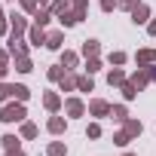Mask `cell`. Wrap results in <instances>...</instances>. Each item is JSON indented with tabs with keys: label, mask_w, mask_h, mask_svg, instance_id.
I'll return each instance as SVG.
<instances>
[{
	"label": "cell",
	"mask_w": 156,
	"mask_h": 156,
	"mask_svg": "<svg viewBox=\"0 0 156 156\" xmlns=\"http://www.w3.org/2000/svg\"><path fill=\"white\" fill-rule=\"evenodd\" d=\"M0 119L3 122H22L25 119V107L22 104H6L3 110H0Z\"/></svg>",
	"instance_id": "6da1fadb"
},
{
	"label": "cell",
	"mask_w": 156,
	"mask_h": 156,
	"mask_svg": "<svg viewBox=\"0 0 156 156\" xmlns=\"http://www.w3.org/2000/svg\"><path fill=\"white\" fill-rule=\"evenodd\" d=\"M150 80H153V67H141V70H138V73L132 76V83H135L138 89H144V86H147Z\"/></svg>",
	"instance_id": "7a4b0ae2"
},
{
	"label": "cell",
	"mask_w": 156,
	"mask_h": 156,
	"mask_svg": "<svg viewBox=\"0 0 156 156\" xmlns=\"http://www.w3.org/2000/svg\"><path fill=\"white\" fill-rule=\"evenodd\" d=\"M135 61H138V67H147V64H156V49H141V52L135 55Z\"/></svg>",
	"instance_id": "3957f363"
},
{
	"label": "cell",
	"mask_w": 156,
	"mask_h": 156,
	"mask_svg": "<svg viewBox=\"0 0 156 156\" xmlns=\"http://www.w3.org/2000/svg\"><path fill=\"white\" fill-rule=\"evenodd\" d=\"M89 113H92V116H107V113H110V104H107V101H98V98H95V101L89 104Z\"/></svg>",
	"instance_id": "277c9868"
},
{
	"label": "cell",
	"mask_w": 156,
	"mask_h": 156,
	"mask_svg": "<svg viewBox=\"0 0 156 156\" xmlns=\"http://www.w3.org/2000/svg\"><path fill=\"white\" fill-rule=\"evenodd\" d=\"M147 16H150V9H147L144 3H138V6L132 9V22H135V25H144V22H147Z\"/></svg>",
	"instance_id": "5b68a950"
},
{
	"label": "cell",
	"mask_w": 156,
	"mask_h": 156,
	"mask_svg": "<svg viewBox=\"0 0 156 156\" xmlns=\"http://www.w3.org/2000/svg\"><path fill=\"white\" fill-rule=\"evenodd\" d=\"M64 107H67V113H70V116H83V110H86L80 98H67V104H64Z\"/></svg>",
	"instance_id": "8992f818"
},
{
	"label": "cell",
	"mask_w": 156,
	"mask_h": 156,
	"mask_svg": "<svg viewBox=\"0 0 156 156\" xmlns=\"http://www.w3.org/2000/svg\"><path fill=\"white\" fill-rule=\"evenodd\" d=\"M25 52H28V46L19 37H9V55H25Z\"/></svg>",
	"instance_id": "52a82bcc"
},
{
	"label": "cell",
	"mask_w": 156,
	"mask_h": 156,
	"mask_svg": "<svg viewBox=\"0 0 156 156\" xmlns=\"http://www.w3.org/2000/svg\"><path fill=\"white\" fill-rule=\"evenodd\" d=\"M107 83H110V86H122V83H126V73H122L119 67H113V70L107 73Z\"/></svg>",
	"instance_id": "ba28073f"
},
{
	"label": "cell",
	"mask_w": 156,
	"mask_h": 156,
	"mask_svg": "<svg viewBox=\"0 0 156 156\" xmlns=\"http://www.w3.org/2000/svg\"><path fill=\"white\" fill-rule=\"evenodd\" d=\"M49 19H52V9H37L34 12V25H40V28L49 25Z\"/></svg>",
	"instance_id": "9c48e42d"
},
{
	"label": "cell",
	"mask_w": 156,
	"mask_h": 156,
	"mask_svg": "<svg viewBox=\"0 0 156 156\" xmlns=\"http://www.w3.org/2000/svg\"><path fill=\"white\" fill-rule=\"evenodd\" d=\"M61 43H64V37H61L58 31H52V34H46V46H49V49H61Z\"/></svg>",
	"instance_id": "30bf717a"
},
{
	"label": "cell",
	"mask_w": 156,
	"mask_h": 156,
	"mask_svg": "<svg viewBox=\"0 0 156 156\" xmlns=\"http://www.w3.org/2000/svg\"><path fill=\"white\" fill-rule=\"evenodd\" d=\"M12 19V37H22L25 34V19L22 16H9Z\"/></svg>",
	"instance_id": "8fae6325"
},
{
	"label": "cell",
	"mask_w": 156,
	"mask_h": 156,
	"mask_svg": "<svg viewBox=\"0 0 156 156\" xmlns=\"http://www.w3.org/2000/svg\"><path fill=\"white\" fill-rule=\"evenodd\" d=\"M31 43H34V46H40V43H43V46H46V34H43V28H40V25H34V31H31Z\"/></svg>",
	"instance_id": "7c38bea8"
},
{
	"label": "cell",
	"mask_w": 156,
	"mask_h": 156,
	"mask_svg": "<svg viewBox=\"0 0 156 156\" xmlns=\"http://www.w3.org/2000/svg\"><path fill=\"white\" fill-rule=\"evenodd\" d=\"M83 55H86V58H95V55H98V40H86V43H83Z\"/></svg>",
	"instance_id": "4fadbf2b"
},
{
	"label": "cell",
	"mask_w": 156,
	"mask_h": 156,
	"mask_svg": "<svg viewBox=\"0 0 156 156\" xmlns=\"http://www.w3.org/2000/svg\"><path fill=\"white\" fill-rule=\"evenodd\" d=\"M126 132H129V135H132V138H138V135H141V132H144V126H141V122H138V119H126Z\"/></svg>",
	"instance_id": "5bb4252c"
},
{
	"label": "cell",
	"mask_w": 156,
	"mask_h": 156,
	"mask_svg": "<svg viewBox=\"0 0 156 156\" xmlns=\"http://www.w3.org/2000/svg\"><path fill=\"white\" fill-rule=\"evenodd\" d=\"M76 89H80V92H92V73L76 76Z\"/></svg>",
	"instance_id": "9a60e30c"
},
{
	"label": "cell",
	"mask_w": 156,
	"mask_h": 156,
	"mask_svg": "<svg viewBox=\"0 0 156 156\" xmlns=\"http://www.w3.org/2000/svg\"><path fill=\"white\" fill-rule=\"evenodd\" d=\"M43 104H46L49 110H58V104H61V98H58L55 92H46V98H43Z\"/></svg>",
	"instance_id": "2e32d148"
},
{
	"label": "cell",
	"mask_w": 156,
	"mask_h": 156,
	"mask_svg": "<svg viewBox=\"0 0 156 156\" xmlns=\"http://www.w3.org/2000/svg\"><path fill=\"white\" fill-rule=\"evenodd\" d=\"M49 132H52V135H61V132H64V119H61V116H52V119H49Z\"/></svg>",
	"instance_id": "e0dca14e"
},
{
	"label": "cell",
	"mask_w": 156,
	"mask_h": 156,
	"mask_svg": "<svg viewBox=\"0 0 156 156\" xmlns=\"http://www.w3.org/2000/svg\"><path fill=\"white\" fill-rule=\"evenodd\" d=\"M61 67H64V70L76 67V55H73V52H64V55H61Z\"/></svg>",
	"instance_id": "ac0fdd59"
},
{
	"label": "cell",
	"mask_w": 156,
	"mask_h": 156,
	"mask_svg": "<svg viewBox=\"0 0 156 156\" xmlns=\"http://www.w3.org/2000/svg\"><path fill=\"white\" fill-rule=\"evenodd\" d=\"M16 70L28 73V70H31V58H28V55H19V58H16Z\"/></svg>",
	"instance_id": "d6986e66"
},
{
	"label": "cell",
	"mask_w": 156,
	"mask_h": 156,
	"mask_svg": "<svg viewBox=\"0 0 156 156\" xmlns=\"http://www.w3.org/2000/svg\"><path fill=\"white\" fill-rule=\"evenodd\" d=\"M67 3H70V0H55V3H52V16H64L67 12Z\"/></svg>",
	"instance_id": "ffe728a7"
},
{
	"label": "cell",
	"mask_w": 156,
	"mask_h": 156,
	"mask_svg": "<svg viewBox=\"0 0 156 156\" xmlns=\"http://www.w3.org/2000/svg\"><path fill=\"white\" fill-rule=\"evenodd\" d=\"M0 141H3V147H6V150H19V138H16V135H3Z\"/></svg>",
	"instance_id": "44dd1931"
},
{
	"label": "cell",
	"mask_w": 156,
	"mask_h": 156,
	"mask_svg": "<svg viewBox=\"0 0 156 156\" xmlns=\"http://www.w3.org/2000/svg\"><path fill=\"white\" fill-rule=\"evenodd\" d=\"M28 86H12V98H19V101H28Z\"/></svg>",
	"instance_id": "7402d4cb"
},
{
	"label": "cell",
	"mask_w": 156,
	"mask_h": 156,
	"mask_svg": "<svg viewBox=\"0 0 156 156\" xmlns=\"http://www.w3.org/2000/svg\"><path fill=\"white\" fill-rule=\"evenodd\" d=\"M110 116H113V119H119V122H126V119H129V116H126V107H122V104L110 107Z\"/></svg>",
	"instance_id": "603a6c76"
},
{
	"label": "cell",
	"mask_w": 156,
	"mask_h": 156,
	"mask_svg": "<svg viewBox=\"0 0 156 156\" xmlns=\"http://www.w3.org/2000/svg\"><path fill=\"white\" fill-rule=\"evenodd\" d=\"M129 141H132V135H129V132H116V135H113V144H116V147H126Z\"/></svg>",
	"instance_id": "cb8c5ba5"
},
{
	"label": "cell",
	"mask_w": 156,
	"mask_h": 156,
	"mask_svg": "<svg viewBox=\"0 0 156 156\" xmlns=\"http://www.w3.org/2000/svg\"><path fill=\"white\" fill-rule=\"evenodd\" d=\"M67 153V147L61 144V141H55V144H49V156H64Z\"/></svg>",
	"instance_id": "d4e9b609"
},
{
	"label": "cell",
	"mask_w": 156,
	"mask_h": 156,
	"mask_svg": "<svg viewBox=\"0 0 156 156\" xmlns=\"http://www.w3.org/2000/svg\"><path fill=\"white\" fill-rule=\"evenodd\" d=\"M58 83H61V92H70V89L76 86V80H73V76H67V73L61 76V80H58Z\"/></svg>",
	"instance_id": "484cf974"
},
{
	"label": "cell",
	"mask_w": 156,
	"mask_h": 156,
	"mask_svg": "<svg viewBox=\"0 0 156 156\" xmlns=\"http://www.w3.org/2000/svg\"><path fill=\"white\" fill-rule=\"evenodd\" d=\"M122 95H126V98L132 101V98L138 95V86H135V83H122Z\"/></svg>",
	"instance_id": "4316f807"
},
{
	"label": "cell",
	"mask_w": 156,
	"mask_h": 156,
	"mask_svg": "<svg viewBox=\"0 0 156 156\" xmlns=\"http://www.w3.org/2000/svg\"><path fill=\"white\" fill-rule=\"evenodd\" d=\"M22 135H25V138H37V126H34V122H25V126H22Z\"/></svg>",
	"instance_id": "83f0119b"
},
{
	"label": "cell",
	"mask_w": 156,
	"mask_h": 156,
	"mask_svg": "<svg viewBox=\"0 0 156 156\" xmlns=\"http://www.w3.org/2000/svg\"><path fill=\"white\" fill-rule=\"evenodd\" d=\"M6 98H12V86L0 83V101H6Z\"/></svg>",
	"instance_id": "f1b7e54d"
},
{
	"label": "cell",
	"mask_w": 156,
	"mask_h": 156,
	"mask_svg": "<svg viewBox=\"0 0 156 156\" xmlns=\"http://www.w3.org/2000/svg\"><path fill=\"white\" fill-rule=\"evenodd\" d=\"M6 58H9L6 52H0V80H3V76H6V70H9V67H6Z\"/></svg>",
	"instance_id": "f546056e"
},
{
	"label": "cell",
	"mask_w": 156,
	"mask_h": 156,
	"mask_svg": "<svg viewBox=\"0 0 156 156\" xmlns=\"http://www.w3.org/2000/svg\"><path fill=\"white\" fill-rule=\"evenodd\" d=\"M86 70H89V73L101 70V61H98V58H89V61H86Z\"/></svg>",
	"instance_id": "4dcf8cb0"
},
{
	"label": "cell",
	"mask_w": 156,
	"mask_h": 156,
	"mask_svg": "<svg viewBox=\"0 0 156 156\" xmlns=\"http://www.w3.org/2000/svg\"><path fill=\"white\" fill-rule=\"evenodd\" d=\"M22 6H25V12H37L40 3H37V0H22Z\"/></svg>",
	"instance_id": "1f68e13d"
},
{
	"label": "cell",
	"mask_w": 156,
	"mask_h": 156,
	"mask_svg": "<svg viewBox=\"0 0 156 156\" xmlns=\"http://www.w3.org/2000/svg\"><path fill=\"white\" fill-rule=\"evenodd\" d=\"M126 61V52H110V64H122Z\"/></svg>",
	"instance_id": "d6a6232c"
},
{
	"label": "cell",
	"mask_w": 156,
	"mask_h": 156,
	"mask_svg": "<svg viewBox=\"0 0 156 156\" xmlns=\"http://www.w3.org/2000/svg\"><path fill=\"white\" fill-rule=\"evenodd\" d=\"M61 76H64V70H61V64H58V67H52V70H49V80H61Z\"/></svg>",
	"instance_id": "836d02e7"
},
{
	"label": "cell",
	"mask_w": 156,
	"mask_h": 156,
	"mask_svg": "<svg viewBox=\"0 0 156 156\" xmlns=\"http://www.w3.org/2000/svg\"><path fill=\"white\" fill-rule=\"evenodd\" d=\"M138 3H141V0H119V6H122V9H135Z\"/></svg>",
	"instance_id": "e575fe53"
},
{
	"label": "cell",
	"mask_w": 156,
	"mask_h": 156,
	"mask_svg": "<svg viewBox=\"0 0 156 156\" xmlns=\"http://www.w3.org/2000/svg\"><path fill=\"white\" fill-rule=\"evenodd\" d=\"M116 3H119V0H101V9H104V12H110Z\"/></svg>",
	"instance_id": "d590c367"
},
{
	"label": "cell",
	"mask_w": 156,
	"mask_h": 156,
	"mask_svg": "<svg viewBox=\"0 0 156 156\" xmlns=\"http://www.w3.org/2000/svg\"><path fill=\"white\" fill-rule=\"evenodd\" d=\"M101 135V126H89V138H98Z\"/></svg>",
	"instance_id": "8d00e7d4"
},
{
	"label": "cell",
	"mask_w": 156,
	"mask_h": 156,
	"mask_svg": "<svg viewBox=\"0 0 156 156\" xmlns=\"http://www.w3.org/2000/svg\"><path fill=\"white\" fill-rule=\"evenodd\" d=\"M70 3H73L76 9H86V0H70Z\"/></svg>",
	"instance_id": "74e56055"
},
{
	"label": "cell",
	"mask_w": 156,
	"mask_h": 156,
	"mask_svg": "<svg viewBox=\"0 0 156 156\" xmlns=\"http://www.w3.org/2000/svg\"><path fill=\"white\" fill-rule=\"evenodd\" d=\"M147 31H150V34H156V22H150V25H147Z\"/></svg>",
	"instance_id": "f35d334b"
},
{
	"label": "cell",
	"mask_w": 156,
	"mask_h": 156,
	"mask_svg": "<svg viewBox=\"0 0 156 156\" xmlns=\"http://www.w3.org/2000/svg\"><path fill=\"white\" fill-rule=\"evenodd\" d=\"M37 3H40V6H46V3H49V0H37Z\"/></svg>",
	"instance_id": "ab89813d"
},
{
	"label": "cell",
	"mask_w": 156,
	"mask_h": 156,
	"mask_svg": "<svg viewBox=\"0 0 156 156\" xmlns=\"http://www.w3.org/2000/svg\"><path fill=\"white\" fill-rule=\"evenodd\" d=\"M153 80H156V64H153Z\"/></svg>",
	"instance_id": "60d3db41"
},
{
	"label": "cell",
	"mask_w": 156,
	"mask_h": 156,
	"mask_svg": "<svg viewBox=\"0 0 156 156\" xmlns=\"http://www.w3.org/2000/svg\"><path fill=\"white\" fill-rule=\"evenodd\" d=\"M122 156H135V153H122Z\"/></svg>",
	"instance_id": "b9f144b4"
},
{
	"label": "cell",
	"mask_w": 156,
	"mask_h": 156,
	"mask_svg": "<svg viewBox=\"0 0 156 156\" xmlns=\"http://www.w3.org/2000/svg\"><path fill=\"white\" fill-rule=\"evenodd\" d=\"M0 22H3V12H0Z\"/></svg>",
	"instance_id": "7bdbcfd3"
}]
</instances>
